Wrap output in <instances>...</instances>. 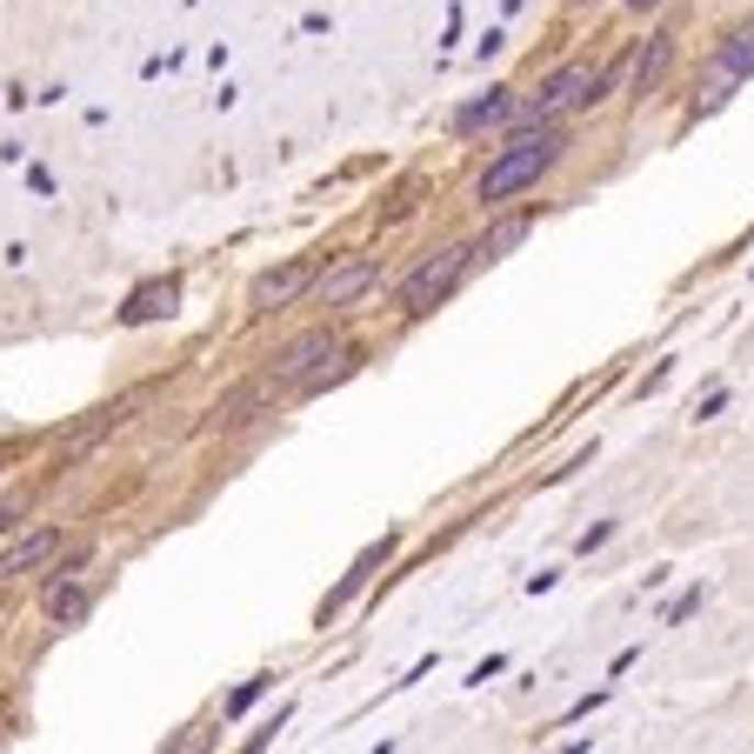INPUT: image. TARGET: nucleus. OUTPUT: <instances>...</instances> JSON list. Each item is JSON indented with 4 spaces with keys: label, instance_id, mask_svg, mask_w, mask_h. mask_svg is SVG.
I'll return each instance as SVG.
<instances>
[{
    "label": "nucleus",
    "instance_id": "obj_10",
    "mask_svg": "<svg viewBox=\"0 0 754 754\" xmlns=\"http://www.w3.org/2000/svg\"><path fill=\"white\" fill-rule=\"evenodd\" d=\"M500 121H515V101L494 88L487 101H468V108L454 114V134H481V127H500Z\"/></svg>",
    "mask_w": 754,
    "mask_h": 754
},
{
    "label": "nucleus",
    "instance_id": "obj_16",
    "mask_svg": "<svg viewBox=\"0 0 754 754\" xmlns=\"http://www.w3.org/2000/svg\"><path fill=\"white\" fill-rule=\"evenodd\" d=\"M621 8H634V14H648V8H661V0H621Z\"/></svg>",
    "mask_w": 754,
    "mask_h": 754
},
{
    "label": "nucleus",
    "instance_id": "obj_12",
    "mask_svg": "<svg viewBox=\"0 0 754 754\" xmlns=\"http://www.w3.org/2000/svg\"><path fill=\"white\" fill-rule=\"evenodd\" d=\"M528 240V221L515 214V221H494L481 240H474V261H500V255H508V247H521Z\"/></svg>",
    "mask_w": 754,
    "mask_h": 754
},
{
    "label": "nucleus",
    "instance_id": "obj_8",
    "mask_svg": "<svg viewBox=\"0 0 754 754\" xmlns=\"http://www.w3.org/2000/svg\"><path fill=\"white\" fill-rule=\"evenodd\" d=\"M175 301H181V288H175V281H147V288H134V294H127L121 320H127V327H147V320H160V314H175Z\"/></svg>",
    "mask_w": 754,
    "mask_h": 754
},
{
    "label": "nucleus",
    "instance_id": "obj_11",
    "mask_svg": "<svg viewBox=\"0 0 754 754\" xmlns=\"http://www.w3.org/2000/svg\"><path fill=\"white\" fill-rule=\"evenodd\" d=\"M667 60H675V41H667V34H654V41L641 47V60H634V94H654V88H661Z\"/></svg>",
    "mask_w": 754,
    "mask_h": 754
},
{
    "label": "nucleus",
    "instance_id": "obj_5",
    "mask_svg": "<svg viewBox=\"0 0 754 754\" xmlns=\"http://www.w3.org/2000/svg\"><path fill=\"white\" fill-rule=\"evenodd\" d=\"M327 355H341V348H334L327 327H314V334H301V341H288V348L274 355V381H301V374H314Z\"/></svg>",
    "mask_w": 754,
    "mask_h": 754
},
{
    "label": "nucleus",
    "instance_id": "obj_9",
    "mask_svg": "<svg viewBox=\"0 0 754 754\" xmlns=\"http://www.w3.org/2000/svg\"><path fill=\"white\" fill-rule=\"evenodd\" d=\"M387 554H394V541H374V548H368V554H361V561H355V567H348V581H341V588H334V595H327V601H320V621H327V615H334V608H348V601H355V595H361V581H368V574H374V567H381V561H387Z\"/></svg>",
    "mask_w": 754,
    "mask_h": 754
},
{
    "label": "nucleus",
    "instance_id": "obj_14",
    "mask_svg": "<svg viewBox=\"0 0 754 754\" xmlns=\"http://www.w3.org/2000/svg\"><path fill=\"white\" fill-rule=\"evenodd\" d=\"M47 615H54V621H80V615H88V588L54 581V588H47Z\"/></svg>",
    "mask_w": 754,
    "mask_h": 754
},
{
    "label": "nucleus",
    "instance_id": "obj_6",
    "mask_svg": "<svg viewBox=\"0 0 754 754\" xmlns=\"http://www.w3.org/2000/svg\"><path fill=\"white\" fill-rule=\"evenodd\" d=\"M741 74H754V27H734V34L721 41V54H714V88L701 94V108H714L721 88H728V80H741Z\"/></svg>",
    "mask_w": 754,
    "mask_h": 754
},
{
    "label": "nucleus",
    "instance_id": "obj_7",
    "mask_svg": "<svg viewBox=\"0 0 754 754\" xmlns=\"http://www.w3.org/2000/svg\"><path fill=\"white\" fill-rule=\"evenodd\" d=\"M307 288H314V268H307V261H294V268H281V274H261L247 301H255V307L268 314V307H288V301H294V294H307Z\"/></svg>",
    "mask_w": 754,
    "mask_h": 754
},
{
    "label": "nucleus",
    "instance_id": "obj_3",
    "mask_svg": "<svg viewBox=\"0 0 754 754\" xmlns=\"http://www.w3.org/2000/svg\"><path fill=\"white\" fill-rule=\"evenodd\" d=\"M474 268V240H461V247H441V255H428L421 268H414L407 281H401V314H435L454 288H461V274Z\"/></svg>",
    "mask_w": 754,
    "mask_h": 754
},
{
    "label": "nucleus",
    "instance_id": "obj_4",
    "mask_svg": "<svg viewBox=\"0 0 754 754\" xmlns=\"http://www.w3.org/2000/svg\"><path fill=\"white\" fill-rule=\"evenodd\" d=\"M374 281H381L374 261H341V268H327V274L314 281V301H320V307H348V301H361Z\"/></svg>",
    "mask_w": 754,
    "mask_h": 754
},
{
    "label": "nucleus",
    "instance_id": "obj_1",
    "mask_svg": "<svg viewBox=\"0 0 754 754\" xmlns=\"http://www.w3.org/2000/svg\"><path fill=\"white\" fill-rule=\"evenodd\" d=\"M561 147H567V140H561V127H554V121H541V127L515 134L508 147H500V154L487 160V175H481V188H474V194H481V207H500V201H515L521 188H534V181L548 175V167L561 160Z\"/></svg>",
    "mask_w": 754,
    "mask_h": 754
},
{
    "label": "nucleus",
    "instance_id": "obj_13",
    "mask_svg": "<svg viewBox=\"0 0 754 754\" xmlns=\"http://www.w3.org/2000/svg\"><path fill=\"white\" fill-rule=\"evenodd\" d=\"M54 554V534H27V541H14L8 554H0V581H8V574H27V567H41Z\"/></svg>",
    "mask_w": 754,
    "mask_h": 754
},
{
    "label": "nucleus",
    "instance_id": "obj_2",
    "mask_svg": "<svg viewBox=\"0 0 754 754\" xmlns=\"http://www.w3.org/2000/svg\"><path fill=\"white\" fill-rule=\"evenodd\" d=\"M601 94H608V74H601L595 60H567L561 74H548V80H541V94L521 108V121H528V127H541V121H561V114L588 108V101H601Z\"/></svg>",
    "mask_w": 754,
    "mask_h": 754
},
{
    "label": "nucleus",
    "instance_id": "obj_15",
    "mask_svg": "<svg viewBox=\"0 0 754 754\" xmlns=\"http://www.w3.org/2000/svg\"><path fill=\"white\" fill-rule=\"evenodd\" d=\"M14 521H21V500H0V534H8Z\"/></svg>",
    "mask_w": 754,
    "mask_h": 754
}]
</instances>
